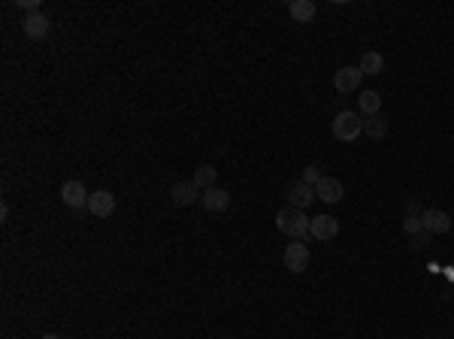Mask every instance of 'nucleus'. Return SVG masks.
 Instances as JSON below:
<instances>
[{
  "label": "nucleus",
  "instance_id": "7ed1b4c3",
  "mask_svg": "<svg viewBox=\"0 0 454 339\" xmlns=\"http://www.w3.org/2000/svg\"><path fill=\"white\" fill-rule=\"evenodd\" d=\"M285 197H288V203H291L294 209H306V206L312 203V200H318V197H315V188H312V185H306L303 179H297V182L288 185Z\"/></svg>",
  "mask_w": 454,
  "mask_h": 339
},
{
  "label": "nucleus",
  "instance_id": "f3484780",
  "mask_svg": "<svg viewBox=\"0 0 454 339\" xmlns=\"http://www.w3.org/2000/svg\"><path fill=\"white\" fill-rule=\"evenodd\" d=\"M358 67H360V73H363V76H378V73L385 70V58L378 55V52H363Z\"/></svg>",
  "mask_w": 454,
  "mask_h": 339
},
{
  "label": "nucleus",
  "instance_id": "0eeeda50",
  "mask_svg": "<svg viewBox=\"0 0 454 339\" xmlns=\"http://www.w3.org/2000/svg\"><path fill=\"white\" fill-rule=\"evenodd\" d=\"M88 209L94 218H109L112 212H116V194H109V191H94V194L88 197Z\"/></svg>",
  "mask_w": 454,
  "mask_h": 339
},
{
  "label": "nucleus",
  "instance_id": "2eb2a0df",
  "mask_svg": "<svg viewBox=\"0 0 454 339\" xmlns=\"http://www.w3.org/2000/svg\"><path fill=\"white\" fill-rule=\"evenodd\" d=\"M363 134H367L369 140H382V136L388 134V119H385V115H367V119H363Z\"/></svg>",
  "mask_w": 454,
  "mask_h": 339
},
{
  "label": "nucleus",
  "instance_id": "20e7f679",
  "mask_svg": "<svg viewBox=\"0 0 454 339\" xmlns=\"http://www.w3.org/2000/svg\"><path fill=\"white\" fill-rule=\"evenodd\" d=\"M360 79H363L360 67H339V70L333 73V88H336L339 94H352V91H358Z\"/></svg>",
  "mask_w": 454,
  "mask_h": 339
},
{
  "label": "nucleus",
  "instance_id": "9b49d317",
  "mask_svg": "<svg viewBox=\"0 0 454 339\" xmlns=\"http://www.w3.org/2000/svg\"><path fill=\"white\" fill-rule=\"evenodd\" d=\"M21 30H25V37H30V40H45L49 37V19H45L43 12H30L25 21H21Z\"/></svg>",
  "mask_w": 454,
  "mask_h": 339
},
{
  "label": "nucleus",
  "instance_id": "9d476101",
  "mask_svg": "<svg viewBox=\"0 0 454 339\" xmlns=\"http://www.w3.org/2000/svg\"><path fill=\"white\" fill-rule=\"evenodd\" d=\"M200 197H203V191L197 188L194 182H176V185L170 188V200H173L176 206H191V203H197Z\"/></svg>",
  "mask_w": 454,
  "mask_h": 339
},
{
  "label": "nucleus",
  "instance_id": "1a4fd4ad",
  "mask_svg": "<svg viewBox=\"0 0 454 339\" xmlns=\"http://www.w3.org/2000/svg\"><path fill=\"white\" fill-rule=\"evenodd\" d=\"M421 225H424L427 234H448L451 218H448V212H442V209H424L421 212Z\"/></svg>",
  "mask_w": 454,
  "mask_h": 339
},
{
  "label": "nucleus",
  "instance_id": "4be33fe9",
  "mask_svg": "<svg viewBox=\"0 0 454 339\" xmlns=\"http://www.w3.org/2000/svg\"><path fill=\"white\" fill-rule=\"evenodd\" d=\"M19 6H21V10H28V15L40 12V3H36V0H19Z\"/></svg>",
  "mask_w": 454,
  "mask_h": 339
},
{
  "label": "nucleus",
  "instance_id": "f257e3e1",
  "mask_svg": "<svg viewBox=\"0 0 454 339\" xmlns=\"http://www.w3.org/2000/svg\"><path fill=\"white\" fill-rule=\"evenodd\" d=\"M309 225L312 221L306 218V212L303 209H294V206H285V209H279L276 212V227L282 230L285 236H291V240H306V236H312L309 234Z\"/></svg>",
  "mask_w": 454,
  "mask_h": 339
},
{
  "label": "nucleus",
  "instance_id": "39448f33",
  "mask_svg": "<svg viewBox=\"0 0 454 339\" xmlns=\"http://www.w3.org/2000/svg\"><path fill=\"white\" fill-rule=\"evenodd\" d=\"M88 191H85V185L82 182H76V179H70V182H64L61 185V200H64L70 209H85L88 206Z\"/></svg>",
  "mask_w": 454,
  "mask_h": 339
},
{
  "label": "nucleus",
  "instance_id": "a211bd4d",
  "mask_svg": "<svg viewBox=\"0 0 454 339\" xmlns=\"http://www.w3.org/2000/svg\"><path fill=\"white\" fill-rule=\"evenodd\" d=\"M358 106L363 115H378V110H382V94L378 91H360Z\"/></svg>",
  "mask_w": 454,
  "mask_h": 339
},
{
  "label": "nucleus",
  "instance_id": "f8f14e48",
  "mask_svg": "<svg viewBox=\"0 0 454 339\" xmlns=\"http://www.w3.org/2000/svg\"><path fill=\"white\" fill-rule=\"evenodd\" d=\"M315 197L324 200V203H339V200L345 197V188H343V182H339V179L324 176V179L315 185Z\"/></svg>",
  "mask_w": 454,
  "mask_h": 339
},
{
  "label": "nucleus",
  "instance_id": "aec40b11",
  "mask_svg": "<svg viewBox=\"0 0 454 339\" xmlns=\"http://www.w3.org/2000/svg\"><path fill=\"white\" fill-rule=\"evenodd\" d=\"M300 179H303V182H306V185H312V188H315V185H318V182H321V179H324V176H321V170H318L315 164H309L306 170H303V176H300Z\"/></svg>",
  "mask_w": 454,
  "mask_h": 339
},
{
  "label": "nucleus",
  "instance_id": "f03ea898",
  "mask_svg": "<svg viewBox=\"0 0 454 339\" xmlns=\"http://www.w3.org/2000/svg\"><path fill=\"white\" fill-rule=\"evenodd\" d=\"M333 136H336L339 143H354L358 136L363 134V119H358V112H336V119H333Z\"/></svg>",
  "mask_w": 454,
  "mask_h": 339
},
{
  "label": "nucleus",
  "instance_id": "dca6fc26",
  "mask_svg": "<svg viewBox=\"0 0 454 339\" xmlns=\"http://www.w3.org/2000/svg\"><path fill=\"white\" fill-rule=\"evenodd\" d=\"M215 176H218V170L212 167V164H200V167L194 170V179L191 182L200 191H209V188H215Z\"/></svg>",
  "mask_w": 454,
  "mask_h": 339
},
{
  "label": "nucleus",
  "instance_id": "4468645a",
  "mask_svg": "<svg viewBox=\"0 0 454 339\" xmlns=\"http://www.w3.org/2000/svg\"><path fill=\"white\" fill-rule=\"evenodd\" d=\"M288 12H291V19L297 21V25H309V21L315 19L318 6L312 0H291V3H288Z\"/></svg>",
  "mask_w": 454,
  "mask_h": 339
},
{
  "label": "nucleus",
  "instance_id": "6ab92c4d",
  "mask_svg": "<svg viewBox=\"0 0 454 339\" xmlns=\"http://www.w3.org/2000/svg\"><path fill=\"white\" fill-rule=\"evenodd\" d=\"M403 230H406L409 236L421 234V230H424V225H421V215H406V218H403Z\"/></svg>",
  "mask_w": 454,
  "mask_h": 339
},
{
  "label": "nucleus",
  "instance_id": "412c9836",
  "mask_svg": "<svg viewBox=\"0 0 454 339\" xmlns=\"http://www.w3.org/2000/svg\"><path fill=\"white\" fill-rule=\"evenodd\" d=\"M427 236H430L427 230H421V234H415V236H412V249H415V251H421L424 245H427Z\"/></svg>",
  "mask_w": 454,
  "mask_h": 339
},
{
  "label": "nucleus",
  "instance_id": "ddd939ff",
  "mask_svg": "<svg viewBox=\"0 0 454 339\" xmlns=\"http://www.w3.org/2000/svg\"><path fill=\"white\" fill-rule=\"evenodd\" d=\"M200 203H203V209L206 212H224L227 206H230V194H227L224 188H209V191H203V197H200Z\"/></svg>",
  "mask_w": 454,
  "mask_h": 339
},
{
  "label": "nucleus",
  "instance_id": "6e6552de",
  "mask_svg": "<svg viewBox=\"0 0 454 339\" xmlns=\"http://www.w3.org/2000/svg\"><path fill=\"white\" fill-rule=\"evenodd\" d=\"M309 234L321 243H330V240H336V234H339V221L330 218V215H315L312 225H309Z\"/></svg>",
  "mask_w": 454,
  "mask_h": 339
},
{
  "label": "nucleus",
  "instance_id": "5701e85b",
  "mask_svg": "<svg viewBox=\"0 0 454 339\" xmlns=\"http://www.w3.org/2000/svg\"><path fill=\"white\" fill-rule=\"evenodd\" d=\"M424 209H421V206L418 203H415V200H409V203H406V215H421Z\"/></svg>",
  "mask_w": 454,
  "mask_h": 339
},
{
  "label": "nucleus",
  "instance_id": "b1692460",
  "mask_svg": "<svg viewBox=\"0 0 454 339\" xmlns=\"http://www.w3.org/2000/svg\"><path fill=\"white\" fill-rule=\"evenodd\" d=\"M43 339H61L58 333H43Z\"/></svg>",
  "mask_w": 454,
  "mask_h": 339
},
{
  "label": "nucleus",
  "instance_id": "423d86ee",
  "mask_svg": "<svg viewBox=\"0 0 454 339\" xmlns=\"http://www.w3.org/2000/svg\"><path fill=\"white\" fill-rule=\"evenodd\" d=\"M285 267L291 269V273H303V269H309V245L306 243L285 245Z\"/></svg>",
  "mask_w": 454,
  "mask_h": 339
}]
</instances>
